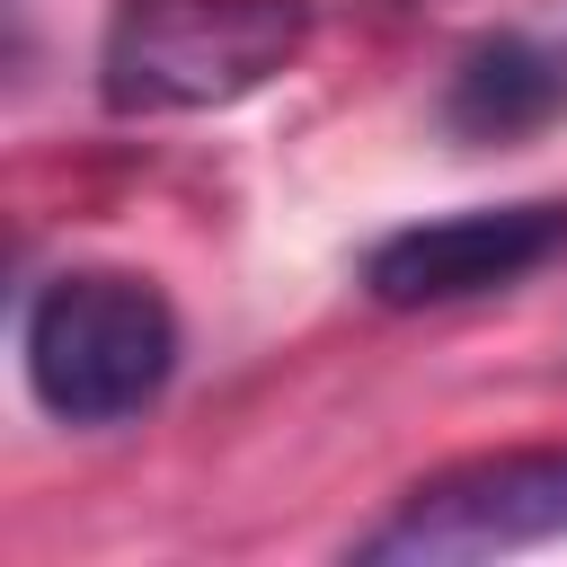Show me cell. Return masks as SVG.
Returning <instances> with one entry per match:
<instances>
[{
    "label": "cell",
    "mask_w": 567,
    "mask_h": 567,
    "mask_svg": "<svg viewBox=\"0 0 567 567\" xmlns=\"http://www.w3.org/2000/svg\"><path fill=\"white\" fill-rule=\"evenodd\" d=\"M18 354H27V390H35L44 416H62V425H124L177 372V310L142 275L80 266V275H53L27 301Z\"/></svg>",
    "instance_id": "obj_2"
},
{
    "label": "cell",
    "mask_w": 567,
    "mask_h": 567,
    "mask_svg": "<svg viewBox=\"0 0 567 567\" xmlns=\"http://www.w3.org/2000/svg\"><path fill=\"white\" fill-rule=\"evenodd\" d=\"M310 35L301 0H115L97 97L115 115H213L257 97Z\"/></svg>",
    "instance_id": "obj_1"
},
{
    "label": "cell",
    "mask_w": 567,
    "mask_h": 567,
    "mask_svg": "<svg viewBox=\"0 0 567 567\" xmlns=\"http://www.w3.org/2000/svg\"><path fill=\"white\" fill-rule=\"evenodd\" d=\"M558 106H567V80H558V62H549L540 44H523V35L478 44V53L452 71V97H443L452 133H470V142H514V133H540Z\"/></svg>",
    "instance_id": "obj_5"
},
{
    "label": "cell",
    "mask_w": 567,
    "mask_h": 567,
    "mask_svg": "<svg viewBox=\"0 0 567 567\" xmlns=\"http://www.w3.org/2000/svg\"><path fill=\"white\" fill-rule=\"evenodd\" d=\"M532 540H567V452H496L408 487L399 514L363 540V558L452 567V558H505Z\"/></svg>",
    "instance_id": "obj_3"
},
{
    "label": "cell",
    "mask_w": 567,
    "mask_h": 567,
    "mask_svg": "<svg viewBox=\"0 0 567 567\" xmlns=\"http://www.w3.org/2000/svg\"><path fill=\"white\" fill-rule=\"evenodd\" d=\"M558 248H567V204H478V213H443L381 239L363 257V292L381 310H443V301H478L540 275Z\"/></svg>",
    "instance_id": "obj_4"
}]
</instances>
